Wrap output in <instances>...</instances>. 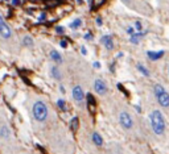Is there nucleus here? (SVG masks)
I'll list each match as a JSON object with an SVG mask.
<instances>
[{"label":"nucleus","instance_id":"f257e3e1","mask_svg":"<svg viewBox=\"0 0 169 154\" xmlns=\"http://www.w3.org/2000/svg\"><path fill=\"white\" fill-rule=\"evenodd\" d=\"M32 115L37 122H45L49 116V108L42 100H36L32 105Z\"/></svg>","mask_w":169,"mask_h":154},{"label":"nucleus","instance_id":"f03ea898","mask_svg":"<svg viewBox=\"0 0 169 154\" xmlns=\"http://www.w3.org/2000/svg\"><path fill=\"white\" fill-rule=\"evenodd\" d=\"M151 119V125H152V129L156 134H163L164 130H165V121H164V117L161 115L160 111H153L149 116Z\"/></svg>","mask_w":169,"mask_h":154},{"label":"nucleus","instance_id":"7ed1b4c3","mask_svg":"<svg viewBox=\"0 0 169 154\" xmlns=\"http://www.w3.org/2000/svg\"><path fill=\"white\" fill-rule=\"evenodd\" d=\"M153 91H155V95L158 104L163 107H169V94L164 90V87H161L160 84H156Z\"/></svg>","mask_w":169,"mask_h":154},{"label":"nucleus","instance_id":"20e7f679","mask_svg":"<svg viewBox=\"0 0 169 154\" xmlns=\"http://www.w3.org/2000/svg\"><path fill=\"white\" fill-rule=\"evenodd\" d=\"M0 37L3 40H11L13 37V32L11 29V27L7 24L5 19L3 17V15H0Z\"/></svg>","mask_w":169,"mask_h":154},{"label":"nucleus","instance_id":"39448f33","mask_svg":"<svg viewBox=\"0 0 169 154\" xmlns=\"http://www.w3.org/2000/svg\"><path fill=\"white\" fill-rule=\"evenodd\" d=\"M119 122H120V125L123 127V129H127V130L133 127V120H132L131 115L126 111L119 113Z\"/></svg>","mask_w":169,"mask_h":154},{"label":"nucleus","instance_id":"423d86ee","mask_svg":"<svg viewBox=\"0 0 169 154\" xmlns=\"http://www.w3.org/2000/svg\"><path fill=\"white\" fill-rule=\"evenodd\" d=\"M92 87H94V91L98 94V95H102V96L106 95L107 91H108L107 84H106V82L103 79H95Z\"/></svg>","mask_w":169,"mask_h":154},{"label":"nucleus","instance_id":"0eeeda50","mask_svg":"<svg viewBox=\"0 0 169 154\" xmlns=\"http://www.w3.org/2000/svg\"><path fill=\"white\" fill-rule=\"evenodd\" d=\"M71 95H73V100L77 101V103H79V104L84 100V96H86V95H84V92H83V90H82V87L79 84H77V86H74V87H73Z\"/></svg>","mask_w":169,"mask_h":154},{"label":"nucleus","instance_id":"6e6552de","mask_svg":"<svg viewBox=\"0 0 169 154\" xmlns=\"http://www.w3.org/2000/svg\"><path fill=\"white\" fill-rule=\"evenodd\" d=\"M49 72H50V78H52L53 80H57V82L62 80L63 75H62V71H61V69H60L58 65H53V66L50 67Z\"/></svg>","mask_w":169,"mask_h":154},{"label":"nucleus","instance_id":"1a4fd4ad","mask_svg":"<svg viewBox=\"0 0 169 154\" xmlns=\"http://www.w3.org/2000/svg\"><path fill=\"white\" fill-rule=\"evenodd\" d=\"M100 42L106 48V50H112L114 49V38L111 34H104L100 38Z\"/></svg>","mask_w":169,"mask_h":154},{"label":"nucleus","instance_id":"9d476101","mask_svg":"<svg viewBox=\"0 0 169 154\" xmlns=\"http://www.w3.org/2000/svg\"><path fill=\"white\" fill-rule=\"evenodd\" d=\"M50 58H52V61L54 62L55 65H61L63 62V57L61 56V53H58L57 50H50Z\"/></svg>","mask_w":169,"mask_h":154},{"label":"nucleus","instance_id":"9b49d317","mask_svg":"<svg viewBox=\"0 0 169 154\" xmlns=\"http://www.w3.org/2000/svg\"><path fill=\"white\" fill-rule=\"evenodd\" d=\"M11 138V130L7 125H0V140H9Z\"/></svg>","mask_w":169,"mask_h":154},{"label":"nucleus","instance_id":"f8f14e48","mask_svg":"<svg viewBox=\"0 0 169 154\" xmlns=\"http://www.w3.org/2000/svg\"><path fill=\"white\" fill-rule=\"evenodd\" d=\"M91 141H92V143H94L95 146H99V148H100V146H103V142H104V141H103V137L98 132H92Z\"/></svg>","mask_w":169,"mask_h":154},{"label":"nucleus","instance_id":"ddd939ff","mask_svg":"<svg viewBox=\"0 0 169 154\" xmlns=\"http://www.w3.org/2000/svg\"><path fill=\"white\" fill-rule=\"evenodd\" d=\"M147 34V32H135L132 36H129V41H131L132 44H135V45H137L140 41V38L144 37V36Z\"/></svg>","mask_w":169,"mask_h":154},{"label":"nucleus","instance_id":"4468645a","mask_svg":"<svg viewBox=\"0 0 169 154\" xmlns=\"http://www.w3.org/2000/svg\"><path fill=\"white\" fill-rule=\"evenodd\" d=\"M148 58L151 59V61H157V59H160L161 57L164 56V51L160 50V51H148L147 53Z\"/></svg>","mask_w":169,"mask_h":154},{"label":"nucleus","instance_id":"2eb2a0df","mask_svg":"<svg viewBox=\"0 0 169 154\" xmlns=\"http://www.w3.org/2000/svg\"><path fill=\"white\" fill-rule=\"evenodd\" d=\"M23 46L24 48H28V49H31V48H33L34 46V42H33V38L31 37V36H24V38H23Z\"/></svg>","mask_w":169,"mask_h":154},{"label":"nucleus","instance_id":"dca6fc26","mask_svg":"<svg viewBox=\"0 0 169 154\" xmlns=\"http://www.w3.org/2000/svg\"><path fill=\"white\" fill-rule=\"evenodd\" d=\"M69 27H70L71 29H74V30L79 29V28L82 27V19H74L73 21L70 23V25H69Z\"/></svg>","mask_w":169,"mask_h":154},{"label":"nucleus","instance_id":"f3484780","mask_svg":"<svg viewBox=\"0 0 169 154\" xmlns=\"http://www.w3.org/2000/svg\"><path fill=\"white\" fill-rule=\"evenodd\" d=\"M57 107H58V109L60 111H62V112H66V101H65V99H58L57 100Z\"/></svg>","mask_w":169,"mask_h":154},{"label":"nucleus","instance_id":"a211bd4d","mask_svg":"<svg viewBox=\"0 0 169 154\" xmlns=\"http://www.w3.org/2000/svg\"><path fill=\"white\" fill-rule=\"evenodd\" d=\"M136 67H137V70H139L140 72H141L143 75H145V77H149V70L147 69V67H144L141 63H137L136 65Z\"/></svg>","mask_w":169,"mask_h":154},{"label":"nucleus","instance_id":"6ab92c4d","mask_svg":"<svg viewBox=\"0 0 169 154\" xmlns=\"http://www.w3.org/2000/svg\"><path fill=\"white\" fill-rule=\"evenodd\" d=\"M104 1H106V0H91V4H90V7H91V9L98 8V7L103 6V4H104Z\"/></svg>","mask_w":169,"mask_h":154},{"label":"nucleus","instance_id":"aec40b11","mask_svg":"<svg viewBox=\"0 0 169 154\" xmlns=\"http://www.w3.org/2000/svg\"><path fill=\"white\" fill-rule=\"evenodd\" d=\"M87 103H89V108H94V107L97 105V101L92 98L91 94H87Z\"/></svg>","mask_w":169,"mask_h":154},{"label":"nucleus","instance_id":"412c9836","mask_svg":"<svg viewBox=\"0 0 169 154\" xmlns=\"http://www.w3.org/2000/svg\"><path fill=\"white\" fill-rule=\"evenodd\" d=\"M77 128H78V117H73L70 120V129L77 130Z\"/></svg>","mask_w":169,"mask_h":154},{"label":"nucleus","instance_id":"4be33fe9","mask_svg":"<svg viewBox=\"0 0 169 154\" xmlns=\"http://www.w3.org/2000/svg\"><path fill=\"white\" fill-rule=\"evenodd\" d=\"M55 33L57 34H63L65 33V27H62V25H58V27H55Z\"/></svg>","mask_w":169,"mask_h":154},{"label":"nucleus","instance_id":"5701e85b","mask_svg":"<svg viewBox=\"0 0 169 154\" xmlns=\"http://www.w3.org/2000/svg\"><path fill=\"white\" fill-rule=\"evenodd\" d=\"M83 38H84V41H91L92 40V34L90 32H87V33H84V34H83Z\"/></svg>","mask_w":169,"mask_h":154},{"label":"nucleus","instance_id":"b1692460","mask_svg":"<svg viewBox=\"0 0 169 154\" xmlns=\"http://www.w3.org/2000/svg\"><path fill=\"white\" fill-rule=\"evenodd\" d=\"M44 21H46V13H41L40 15V17H38V23H44Z\"/></svg>","mask_w":169,"mask_h":154},{"label":"nucleus","instance_id":"393cba45","mask_svg":"<svg viewBox=\"0 0 169 154\" xmlns=\"http://www.w3.org/2000/svg\"><path fill=\"white\" fill-rule=\"evenodd\" d=\"M11 4H12V7H18L21 6V0H11Z\"/></svg>","mask_w":169,"mask_h":154},{"label":"nucleus","instance_id":"a878e982","mask_svg":"<svg viewBox=\"0 0 169 154\" xmlns=\"http://www.w3.org/2000/svg\"><path fill=\"white\" fill-rule=\"evenodd\" d=\"M60 46H61L62 49H66V48H67V41L61 40V41H60Z\"/></svg>","mask_w":169,"mask_h":154},{"label":"nucleus","instance_id":"bb28decb","mask_svg":"<svg viewBox=\"0 0 169 154\" xmlns=\"http://www.w3.org/2000/svg\"><path fill=\"white\" fill-rule=\"evenodd\" d=\"M135 28L137 29V32H141V23L136 21V23H135Z\"/></svg>","mask_w":169,"mask_h":154},{"label":"nucleus","instance_id":"cd10ccee","mask_svg":"<svg viewBox=\"0 0 169 154\" xmlns=\"http://www.w3.org/2000/svg\"><path fill=\"white\" fill-rule=\"evenodd\" d=\"M81 54L82 56H87V48L86 46H81Z\"/></svg>","mask_w":169,"mask_h":154},{"label":"nucleus","instance_id":"c85d7f7f","mask_svg":"<svg viewBox=\"0 0 169 154\" xmlns=\"http://www.w3.org/2000/svg\"><path fill=\"white\" fill-rule=\"evenodd\" d=\"M95 21H97V25H98V27H102V25H103L102 17H97V19H95Z\"/></svg>","mask_w":169,"mask_h":154},{"label":"nucleus","instance_id":"c756f323","mask_svg":"<svg viewBox=\"0 0 169 154\" xmlns=\"http://www.w3.org/2000/svg\"><path fill=\"white\" fill-rule=\"evenodd\" d=\"M127 33H128L129 36H132V34H133V33H135V29H133V28H132V27L127 28Z\"/></svg>","mask_w":169,"mask_h":154},{"label":"nucleus","instance_id":"7c9ffc66","mask_svg":"<svg viewBox=\"0 0 169 154\" xmlns=\"http://www.w3.org/2000/svg\"><path fill=\"white\" fill-rule=\"evenodd\" d=\"M92 67H94V69H97V70H99L100 67V62H94V63H92Z\"/></svg>","mask_w":169,"mask_h":154},{"label":"nucleus","instance_id":"2f4dec72","mask_svg":"<svg viewBox=\"0 0 169 154\" xmlns=\"http://www.w3.org/2000/svg\"><path fill=\"white\" fill-rule=\"evenodd\" d=\"M58 88H60V92H61V94H62V95H65V92H66L65 87H63V86H62V84H60V87H58Z\"/></svg>","mask_w":169,"mask_h":154},{"label":"nucleus","instance_id":"473e14b6","mask_svg":"<svg viewBox=\"0 0 169 154\" xmlns=\"http://www.w3.org/2000/svg\"><path fill=\"white\" fill-rule=\"evenodd\" d=\"M75 1H77L78 4H83V0H75Z\"/></svg>","mask_w":169,"mask_h":154},{"label":"nucleus","instance_id":"72a5a7b5","mask_svg":"<svg viewBox=\"0 0 169 154\" xmlns=\"http://www.w3.org/2000/svg\"><path fill=\"white\" fill-rule=\"evenodd\" d=\"M4 1H9V0H4Z\"/></svg>","mask_w":169,"mask_h":154}]
</instances>
